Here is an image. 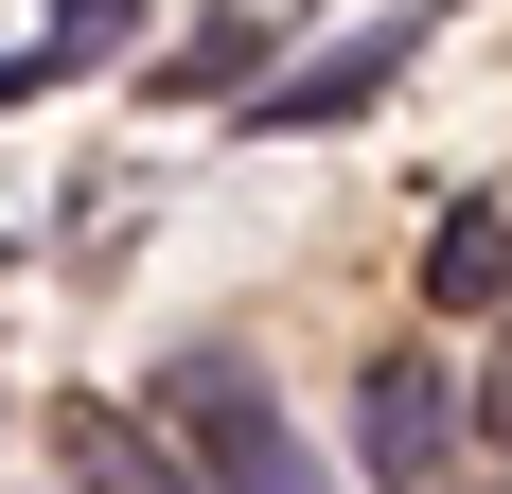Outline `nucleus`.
I'll list each match as a JSON object with an SVG mask.
<instances>
[{
	"label": "nucleus",
	"mask_w": 512,
	"mask_h": 494,
	"mask_svg": "<svg viewBox=\"0 0 512 494\" xmlns=\"http://www.w3.org/2000/svg\"><path fill=\"white\" fill-rule=\"evenodd\" d=\"M159 424L195 442V494H336L318 442L283 424V389H265L230 336H177V353H159Z\"/></svg>",
	"instance_id": "f257e3e1"
},
{
	"label": "nucleus",
	"mask_w": 512,
	"mask_h": 494,
	"mask_svg": "<svg viewBox=\"0 0 512 494\" xmlns=\"http://www.w3.org/2000/svg\"><path fill=\"white\" fill-rule=\"evenodd\" d=\"M354 442H371V477L442 494V459H460V371H442V353H371L354 371Z\"/></svg>",
	"instance_id": "f03ea898"
},
{
	"label": "nucleus",
	"mask_w": 512,
	"mask_h": 494,
	"mask_svg": "<svg viewBox=\"0 0 512 494\" xmlns=\"http://www.w3.org/2000/svg\"><path fill=\"white\" fill-rule=\"evenodd\" d=\"M424 53V18H371V36H336V53H301V71H265L248 89V124L265 142H301V124H354V106H389V71Z\"/></svg>",
	"instance_id": "7ed1b4c3"
},
{
	"label": "nucleus",
	"mask_w": 512,
	"mask_h": 494,
	"mask_svg": "<svg viewBox=\"0 0 512 494\" xmlns=\"http://www.w3.org/2000/svg\"><path fill=\"white\" fill-rule=\"evenodd\" d=\"M283 18H301V0H230V18H195V36L159 53V106H212V89L248 106V89H265V53H283Z\"/></svg>",
	"instance_id": "20e7f679"
},
{
	"label": "nucleus",
	"mask_w": 512,
	"mask_h": 494,
	"mask_svg": "<svg viewBox=\"0 0 512 494\" xmlns=\"http://www.w3.org/2000/svg\"><path fill=\"white\" fill-rule=\"evenodd\" d=\"M53 442H71V477H89V494H195V459H159L124 406H53Z\"/></svg>",
	"instance_id": "39448f33"
},
{
	"label": "nucleus",
	"mask_w": 512,
	"mask_h": 494,
	"mask_svg": "<svg viewBox=\"0 0 512 494\" xmlns=\"http://www.w3.org/2000/svg\"><path fill=\"white\" fill-rule=\"evenodd\" d=\"M124 18H142V0H53V36L0 53V106H36V89H71V71H106V53H124Z\"/></svg>",
	"instance_id": "423d86ee"
},
{
	"label": "nucleus",
	"mask_w": 512,
	"mask_h": 494,
	"mask_svg": "<svg viewBox=\"0 0 512 494\" xmlns=\"http://www.w3.org/2000/svg\"><path fill=\"white\" fill-rule=\"evenodd\" d=\"M424 300H512V212H442V247H424Z\"/></svg>",
	"instance_id": "0eeeda50"
},
{
	"label": "nucleus",
	"mask_w": 512,
	"mask_h": 494,
	"mask_svg": "<svg viewBox=\"0 0 512 494\" xmlns=\"http://www.w3.org/2000/svg\"><path fill=\"white\" fill-rule=\"evenodd\" d=\"M477 442L512 459V353H495V371H477Z\"/></svg>",
	"instance_id": "6e6552de"
},
{
	"label": "nucleus",
	"mask_w": 512,
	"mask_h": 494,
	"mask_svg": "<svg viewBox=\"0 0 512 494\" xmlns=\"http://www.w3.org/2000/svg\"><path fill=\"white\" fill-rule=\"evenodd\" d=\"M442 494H512V477H442Z\"/></svg>",
	"instance_id": "1a4fd4ad"
}]
</instances>
